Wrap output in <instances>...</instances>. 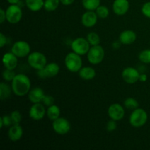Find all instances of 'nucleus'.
Listing matches in <instances>:
<instances>
[{
    "instance_id": "f257e3e1",
    "label": "nucleus",
    "mask_w": 150,
    "mask_h": 150,
    "mask_svg": "<svg viewBox=\"0 0 150 150\" xmlns=\"http://www.w3.org/2000/svg\"><path fill=\"white\" fill-rule=\"evenodd\" d=\"M31 81L29 78L24 74H18L12 81V90L19 97L27 95L30 91Z\"/></svg>"
},
{
    "instance_id": "f03ea898",
    "label": "nucleus",
    "mask_w": 150,
    "mask_h": 150,
    "mask_svg": "<svg viewBox=\"0 0 150 150\" xmlns=\"http://www.w3.org/2000/svg\"><path fill=\"white\" fill-rule=\"evenodd\" d=\"M148 120L147 113L143 108H136L133 110L130 114V125L134 127H141L144 125Z\"/></svg>"
},
{
    "instance_id": "7ed1b4c3",
    "label": "nucleus",
    "mask_w": 150,
    "mask_h": 150,
    "mask_svg": "<svg viewBox=\"0 0 150 150\" xmlns=\"http://www.w3.org/2000/svg\"><path fill=\"white\" fill-rule=\"evenodd\" d=\"M66 68L72 73L79 72L82 67V59L80 55L75 52L69 53L64 59Z\"/></svg>"
},
{
    "instance_id": "20e7f679",
    "label": "nucleus",
    "mask_w": 150,
    "mask_h": 150,
    "mask_svg": "<svg viewBox=\"0 0 150 150\" xmlns=\"http://www.w3.org/2000/svg\"><path fill=\"white\" fill-rule=\"evenodd\" d=\"M27 61L29 65L37 70L44 68L47 64V59L45 56L38 51L29 54L28 56Z\"/></svg>"
},
{
    "instance_id": "39448f33",
    "label": "nucleus",
    "mask_w": 150,
    "mask_h": 150,
    "mask_svg": "<svg viewBox=\"0 0 150 150\" xmlns=\"http://www.w3.org/2000/svg\"><path fill=\"white\" fill-rule=\"evenodd\" d=\"M105 51L103 48L100 45H94L90 48L87 53V59L92 64H98L103 60Z\"/></svg>"
},
{
    "instance_id": "423d86ee",
    "label": "nucleus",
    "mask_w": 150,
    "mask_h": 150,
    "mask_svg": "<svg viewBox=\"0 0 150 150\" xmlns=\"http://www.w3.org/2000/svg\"><path fill=\"white\" fill-rule=\"evenodd\" d=\"M22 10L17 4H11L6 10V20L12 24L17 23L22 18Z\"/></svg>"
},
{
    "instance_id": "0eeeda50",
    "label": "nucleus",
    "mask_w": 150,
    "mask_h": 150,
    "mask_svg": "<svg viewBox=\"0 0 150 150\" xmlns=\"http://www.w3.org/2000/svg\"><path fill=\"white\" fill-rule=\"evenodd\" d=\"M89 42L86 39L83 38H78L75 39L71 43V48L73 52L79 55H85L89 51Z\"/></svg>"
},
{
    "instance_id": "6e6552de",
    "label": "nucleus",
    "mask_w": 150,
    "mask_h": 150,
    "mask_svg": "<svg viewBox=\"0 0 150 150\" xmlns=\"http://www.w3.org/2000/svg\"><path fill=\"white\" fill-rule=\"evenodd\" d=\"M30 51L31 48L29 44L26 41L20 40L13 44L11 52H13L17 57L22 58L29 56Z\"/></svg>"
},
{
    "instance_id": "1a4fd4ad",
    "label": "nucleus",
    "mask_w": 150,
    "mask_h": 150,
    "mask_svg": "<svg viewBox=\"0 0 150 150\" xmlns=\"http://www.w3.org/2000/svg\"><path fill=\"white\" fill-rule=\"evenodd\" d=\"M60 67L56 62H51L47 64L45 67L38 70V75L41 79L54 77L59 73Z\"/></svg>"
},
{
    "instance_id": "9d476101",
    "label": "nucleus",
    "mask_w": 150,
    "mask_h": 150,
    "mask_svg": "<svg viewBox=\"0 0 150 150\" xmlns=\"http://www.w3.org/2000/svg\"><path fill=\"white\" fill-rule=\"evenodd\" d=\"M53 129L59 135H65L70 130V124L68 120L63 117H59L53 121Z\"/></svg>"
},
{
    "instance_id": "9b49d317",
    "label": "nucleus",
    "mask_w": 150,
    "mask_h": 150,
    "mask_svg": "<svg viewBox=\"0 0 150 150\" xmlns=\"http://www.w3.org/2000/svg\"><path fill=\"white\" fill-rule=\"evenodd\" d=\"M122 77L126 83L132 84V83H135L138 81H139L140 74H139V71L134 67H128L123 70L122 73Z\"/></svg>"
},
{
    "instance_id": "f8f14e48",
    "label": "nucleus",
    "mask_w": 150,
    "mask_h": 150,
    "mask_svg": "<svg viewBox=\"0 0 150 150\" xmlns=\"http://www.w3.org/2000/svg\"><path fill=\"white\" fill-rule=\"evenodd\" d=\"M45 112L46 111L44 105L40 103H34L31 106L29 111V115L31 119L35 121H38L42 120L45 117Z\"/></svg>"
},
{
    "instance_id": "ddd939ff",
    "label": "nucleus",
    "mask_w": 150,
    "mask_h": 150,
    "mask_svg": "<svg viewBox=\"0 0 150 150\" xmlns=\"http://www.w3.org/2000/svg\"><path fill=\"white\" fill-rule=\"evenodd\" d=\"M108 114L111 120L120 121L124 117L125 110L120 104L114 103L108 108Z\"/></svg>"
},
{
    "instance_id": "4468645a",
    "label": "nucleus",
    "mask_w": 150,
    "mask_h": 150,
    "mask_svg": "<svg viewBox=\"0 0 150 150\" xmlns=\"http://www.w3.org/2000/svg\"><path fill=\"white\" fill-rule=\"evenodd\" d=\"M98 15L93 10H87L82 15L81 23L85 27H92L98 22Z\"/></svg>"
},
{
    "instance_id": "2eb2a0df",
    "label": "nucleus",
    "mask_w": 150,
    "mask_h": 150,
    "mask_svg": "<svg viewBox=\"0 0 150 150\" xmlns=\"http://www.w3.org/2000/svg\"><path fill=\"white\" fill-rule=\"evenodd\" d=\"M130 7L128 0H114L113 10L117 16H124L127 13Z\"/></svg>"
},
{
    "instance_id": "dca6fc26",
    "label": "nucleus",
    "mask_w": 150,
    "mask_h": 150,
    "mask_svg": "<svg viewBox=\"0 0 150 150\" xmlns=\"http://www.w3.org/2000/svg\"><path fill=\"white\" fill-rule=\"evenodd\" d=\"M4 67L10 70H14L18 65V57L13 52L6 53L2 58Z\"/></svg>"
},
{
    "instance_id": "f3484780",
    "label": "nucleus",
    "mask_w": 150,
    "mask_h": 150,
    "mask_svg": "<svg viewBox=\"0 0 150 150\" xmlns=\"http://www.w3.org/2000/svg\"><path fill=\"white\" fill-rule=\"evenodd\" d=\"M23 136V129L19 124H13L8 130V137L12 142H18Z\"/></svg>"
},
{
    "instance_id": "a211bd4d",
    "label": "nucleus",
    "mask_w": 150,
    "mask_h": 150,
    "mask_svg": "<svg viewBox=\"0 0 150 150\" xmlns=\"http://www.w3.org/2000/svg\"><path fill=\"white\" fill-rule=\"evenodd\" d=\"M136 34L133 30H125L120 35V41L123 45H130L136 41Z\"/></svg>"
},
{
    "instance_id": "6ab92c4d",
    "label": "nucleus",
    "mask_w": 150,
    "mask_h": 150,
    "mask_svg": "<svg viewBox=\"0 0 150 150\" xmlns=\"http://www.w3.org/2000/svg\"><path fill=\"white\" fill-rule=\"evenodd\" d=\"M44 95L45 94L43 90L41 88L36 87L29 91L28 93V98L32 103H38L42 102Z\"/></svg>"
},
{
    "instance_id": "aec40b11",
    "label": "nucleus",
    "mask_w": 150,
    "mask_h": 150,
    "mask_svg": "<svg viewBox=\"0 0 150 150\" xmlns=\"http://www.w3.org/2000/svg\"><path fill=\"white\" fill-rule=\"evenodd\" d=\"M79 75L83 80H92L96 76V72L92 67H84L79 70Z\"/></svg>"
},
{
    "instance_id": "412c9836",
    "label": "nucleus",
    "mask_w": 150,
    "mask_h": 150,
    "mask_svg": "<svg viewBox=\"0 0 150 150\" xmlns=\"http://www.w3.org/2000/svg\"><path fill=\"white\" fill-rule=\"evenodd\" d=\"M26 7L32 12L40 10L44 6L43 0H25Z\"/></svg>"
},
{
    "instance_id": "4be33fe9",
    "label": "nucleus",
    "mask_w": 150,
    "mask_h": 150,
    "mask_svg": "<svg viewBox=\"0 0 150 150\" xmlns=\"http://www.w3.org/2000/svg\"><path fill=\"white\" fill-rule=\"evenodd\" d=\"M11 92V88L8 84L4 82H1L0 83V99L1 100H4L10 98Z\"/></svg>"
},
{
    "instance_id": "5701e85b",
    "label": "nucleus",
    "mask_w": 150,
    "mask_h": 150,
    "mask_svg": "<svg viewBox=\"0 0 150 150\" xmlns=\"http://www.w3.org/2000/svg\"><path fill=\"white\" fill-rule=\"evenodd\" d=\"M47 116L52 121L58 119L60 116V108L57 105H52L47 109Z\"/></svg>"
},
{
    "instance_id": "b1692460",
    "label": "nucleus",
    "mask_w": 150,
    "mask_h": 150,
    "mask_svg": "<svg viewBox=\"0 0 150 150\" xmlns=\"http://www.w3.org/2000/svg\"><path fill=\"white\" fill-rule=\"evenodd\" d=\"M100 0H82L83 7L87 10H96L100 6Z\"/></svg>"
},
{
    "instance_id": "393cba45",
    "label": "nucleus",
    "mask_w": 150,
    "mask_h": 150,
    "mask_svg": "<svg viewBox=\"0 0 150 150\" xmlns=\"http://www.w3.org/2000/svg\"><path fill=\"white\" fill-rule=\"evenodd\" d=\"M59 3L60 0H45L43 7L47 11L52 12L58 8Z\"/></svg>"
},
{
    "instance_id": "a878e982",
    "label": "nucleus",
    "mask_w": 150,
    "mask_h": 150,
    "mask_svg": "<svg viewBox=\"0 0 150 150\" xmlns=\"http://www.w3.org/2000/svg\"><path fill=\"white\" fill-rule=\"evenodd\" d=\"M86 40L88 42H89L91 45L94 46V45H99L100 42V36L95 32H90L86 36Z\"/></svg>"
},
{
    "instance_id": "bb28decb",
    "label": "nucleus",
    "mask_w": 150,
    "mask_h": 150,
    "mask_svg": "<svg viewBox=\"0 0 150 150\" xmlns=\"http://www.w3.org/2000/svg\"><path fill=\"white\" fill-rule=\"evenodd\" d=\"M124 105L125 106V108H127V109L130 110H135L136 108H139V103L136 100H135L133 98H127V99L125 100Z\"/></svg>"
},
{
    "instance_id": "cd10ccee",
    "label": "nucleus",
    "mask_w": 150,
    "mask_h": 150,
    "mask_svg": "<svg viewBox=\"0 0 150 150\" xmlns=\"http://www.w3.org/2000/svg\"><path fill=\"white\" fill-rule=\"evenodd\" d=\"M96 13L98 15V18H105L109 15V10L107 7L103 5H100L96 9Z\"/></svg>"
},
{
    "instance_id": "c85d7f7f",
    "label": "nucleus",
    "mask_w": 150,
    "mask_h": 150,
    "mask_svg": "<svg viewBox=\"0 0 150 150\" xmlns=\"http://www.w3.org/2000/svg\"><path fill=\"white\" fill-rule=\"evenodd\" d=\"M139 59L142 62L145 64H149L150 63V49H146L142 51L139 54Z\"/></svg>"
},
{
    "instance_id": "c756f323",
    "label": "nucleus",
    "mask_w": 150,
    "mask_h": 150,
    "mask_svg": "<svg viewBox=\"0 0 150 150\" xmlns=\"http://www.w3.org/2000/svg\"><path fill=\"white\" fill-rule=\"evenodd\" d=\"M13 125V120H12L11 117L8 115H4L0 119V127L2 128L4 126L6 127H10V126Z\"/></svg>"
},
{
    "instance_id": "7c9ffc66",
    "label": "nucleus",
    "mask_w": 150,
    "mask_h": 150,
    "mask_svg": "<svg viewBox=\"0 0 150 150\" xmlns=\"http://www.w3.org/2000/svg\"><path fill=\"white\" fill-rule=\"evenodd\" d=\"M16 73L13 71V70H10V69H7L4 70L2 73L3 79L7 81H12L14 79L15 76H16Z\"/></svg>"
},
{
    "instance_id": "2f4dec72",
    "label": "nucleus",
    "mask_w": 150,
    "mask_h": 150,
    "mask_svg": "<svg viewBox=\"0 0 150 150\" xmlns=\"http://www.w3.org/2000/svg\"><path fill=\"white\" fill-rule=\"evenodd\" d=\"M13 124H20L22 120L21 114L18 111H14L10 114Z\"/></svg>"
},
{
    "instance_id": "473e14b6",
    "label": "nucleus",
    "mask_w": 150,
    "mask_h": 150,
    "mask_svg": "<svg viewBox=\"0 0 150 150\" xmlns=\"http://www.w3.org/2000/svg\"><path fill=\"white\" fill-rule=\"evenodd\" d=\"M42 103L44 104L46 106H51V105H54V98H53L51 95H44L43 98H42Z\"/></svg>"
},
{
    "instance_id": "72a5a7b5",
    "label": "nucleus",
    "mask_w": 150,
    "mask_h": 150,
    "mask_svg": "<svg viewBox=\"0 0 150 150\" xmlns=\"http://www.w3.org/2000/svg\"><path fill=\"white\" fill-rule=\"evenodd\" d=\"M142 12L144 16L150 18V1L146 2L142 6Z\"/></svg>"
},
{
    "instance_id": "f704fd0d",
    "label": "nucleus",
    "mask_w": 150,
    "mask_h": 150,
    "mask_svg": "<svg viewBox=\"0 0 150 150\" xmlns=\"http://www.w3.org/2000/svg\"><path fill=\"white\" fill-rule=\"evenodd\" d=\"M117 125L116 121L114 120H111H111H109V121L108 122V123H107L106 125V129L109 132H112L114 131V130H115L116 129H117Z\"/></svg>"
},
{
    "instance_id": "c9c22d12",
    "label": "nucleus",
    "mask_w": 150,
    "mask_h": 150,
    "mask_svg": "<svg viewBox=\"0 0 150 150\" xmlns=\"http://www.w3.org/2000/svg\"><path fill=\"white\" fill-rule=\"evenodd\" d=\"M7 43V38L3 35V33H0V47L3 48Z\"/></svg>"
},
{
    "instance_id": "e433bc0d",
    "label": "nucleus",
    "mask_w": 150,
    "mask_h": 150,
    "mask_svg": "<svg viewBox=\"0 0 150 150\" xmlns=\"http://www.w3.org/2000/svg\"><path fill=\"white\" fill-rule=\"evenodd\" d=\"M4 20H6V11L3 9H0V23H4Z\"/></svg>"
},
{
    "instance_id": "4c0bfd02",
    "label": "nucleus",
    "mask_w": 150,
    "mask_h": 150,
    "mask_svg": "<svg viewBox=\"0 0 150 150\" xmlns=\"http://www.w3.org/2000/svg\"><path fill=\"white\" fill-rule=\"evenodd\" d=\"M75 0H60V2L62 3L64 5H70V4H73Z\"/></svg>"
},
{
    "instance_id": "58836bf2",
    "label": "nucleus",
    "mask_w": 150,
    "mask_h": 150,
    "mask_svg": "<svg viewBox=\"0 0 150 150\" xmlns=\"http://www.w3.org/2000/svg\"><path fill=\"white\" fill-rule=\"evenodd\" d=\"M147 80V76L146 74H142L140 75V77H139V81L142 82H145Z\"/></svg>"
},
{
    "instance_id": "ea45409f",
    "label": "nucleus",
    "mask_w": 150,
    "mask_h": 150,
    "mask_svg": "<svg viewBox=\"0 0 150 150\" xmlns=\"http://www.w3.org/2000/svg\"><path fill=\"white\" fill-rule=\"evenodd\" d=\"M120 44H122L121 42H120H120H114V44H113V47H114V48H116V49H117V48H120Z\"/></svg>"
},
{
    "instance_id": "a19ab883",
    "label": "nucleus",
    "mask_w": 150,
    "mask_h": 150,
    "mask_svg": "<svg viewBox=\"0 0 150 150\" xmlns=\"http://www.w3.org/2000/svg\"><path fill=\"white\" fill-rule=\"evenodd\" d=\"M7 1L11 4H16L19 2L20 0H7Z\"/></svg>"
}]
</instances>
